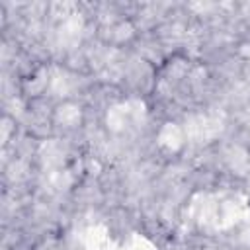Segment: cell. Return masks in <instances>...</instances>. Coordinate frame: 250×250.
I'll return each mask as SVG.
<instances>
[{"label":"cell","mask_w":250,"mask_h":250,"mask_svg":"<svg viewBox=\"0 0 250 250\" xmlns=\"http://www.w3.org/2000/svg\"><path fill=\"white\" fill-rule=\"evenodd\" d=\"M84 121H86L84 105L76 100H70V98L61 100L51 109V125L57 131L74 133L84 125Z\"/></svg>","instance_id":"cell-1"},{"label":"cell","mask_w":250,"mask_h":250,"mask_svg":"<svg viewBox=\"0 0 250 250\" xmlns=\"http://www.w3.org/2000/svg\"><path fill=\"white\" fill-rule=\"evenodd\" d=\"M100 33L104 35V41L121 49L135 37V25L129 20H113L100 27Z\"/></svg>","instance_id":"cell-2"}]
</instances>
